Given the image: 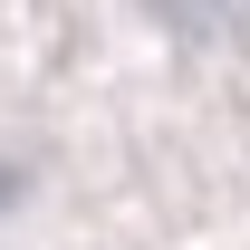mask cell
I'll list each match as a JSON object with an SVG mask.
<instances>
[{"label":"cell","mask_w":250,"mask_h":250,"mask_svg":"<svg viewBox=\"0 0 250 250\" xmlns=\"http://www.w3.org/2000/svg\"><path fill=\"white\" fill-rule=\"evenodd\" d=\"M10 202H20V164H0V212H10Z\"/></svg>","instance_id":"cell-1"}]
</instances>
